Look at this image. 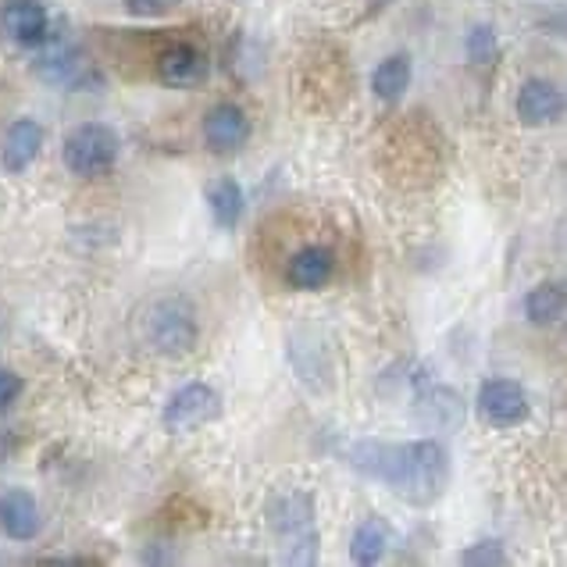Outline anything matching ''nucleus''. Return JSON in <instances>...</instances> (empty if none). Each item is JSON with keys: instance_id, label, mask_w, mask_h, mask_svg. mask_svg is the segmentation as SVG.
Masks as SVG:
<instances>
[{"instance_id": "nucleus-22", "label": "nucleus", "mask_w": 567, "mask_h": 567, "mask_svg": "<svg viewBox=\"0 0 567 567\" xmlns=\"http://www.w3.org/2000/svg\"><path fill=\"white\" fill-rule=\"evenodd\" d=\"M179 0H125V8L140 14V19H161V14H168Z\"/></svg>"}, {"instance_id": "nucleus-8", "label": "nucleus", "mask_w": 567, "mask_h": 567, "mask_svg": "<svg viewBox=\"0 0 567 567\" xmlns=\"http://www.w3.org/2000/svg\"><path fill=\"white\" fill-rule=\"evenodd\" d=\"M157 79L172 90H193L207 79V58L193 43H172L157 54Z\"/></svg>"}, {"instance_id": "nucleus-23", "label": "nucleus", "mask_w": 567, "mask_h": 567, "mask_svg": "<svg viewBox=\"0 0 567 567\" xmlns=\"http://www.w3.org/2000/svg\"><path fill=\"white\" fill-rule=\"evenodd\" d=\"M19 396H22V379L14 371L0 368V411H8Z\"/></svg>"}, {"instance_id": "nucleus-13", "label": "nucleus", "mask_w": 567, "mask_h": 567, "mask_svg": "<svg viewBox=\"0 0 567 567\" xmlns=\"http://www.w3.org/2000/svg\"><path fill=\"white\" fill-rule=\"evenodd\" d=\"M40 147H43V125L40 122H32V118L11 122L8 133H4V147H0V165H4L8 175H19L40 157Z\"/></svg>"}, {"instance_id": "nucleus-1", "label": "nucleus", "mask_w": 567, "mask_h": 567, "mask_svg": "<svg viewBox=\"0 0 567 567\" xmlns=\"http://www.w3.org/2000/svg\"><path fill=\"white\" fill-rule=\"evenodd\" d=\"M350 464L368 478H379L403 504L432 507L450 485V453L435 440L414 443H358Z\"/></svg>"}, {"instance_id": "nucleus-20", "label": "nucleus", "mask_w": 567, "mask_h": 567, "mask_svg": "<svg viewBox=\"0 0 567 567\" xmlns=\"http://www.w3.org/2000/svg\"><path fill=\"white\" fill-rule=\"evenodd\" d=\"M467 58H472L475 64H493L496 61V32L493 25H475L472 32H467Z\"/></svg>"}, {"instance_id": "nucleus-14", "label": "nucleus", "mask_w": 567, "mask_h": 567, "mask_svg": "<svg viewBox=\"0 0 567 567\" xmlns=\"http://www.w3.org/2000/svg\"><path fill=\"white\" fill-rule=\"evenodd\" d=\"M414 414H417V421L425 429L453 432L464 421V400L446 385H432V389H425V393L417 396Z\"/></svg>"}, {"instance_id": "nucleus-9", "label": "nucleus", "mask_w": 567, "mask_h": 567, "mask_svg": "<svg viewBox=\"0 0 567 567\" xmlns=\"http://www.w3.org/2000/svg\"><path fill=\"white\" fill-rule=\"evenodd\" d=\"M204 140L215 154H236L250 140V118L236 104H215L204 118Z\"/></svg>"}, {"instance_id": "nucleus-10", "label": "nucleus", "mask_w": 567, "mask_h": 567, "mask_svg": "<svg viewBox=\"0 0 567 567\" xmlns=\"http://www.w3.org/2000/svg\"><path fill=\"white\" fill-rule=\"evenodd\" d=\"M0 29H4L14 43L37 47L47 40L51 14H47V8L40 4V0H8L4 11H0Z\"/></svg>"}, {"instance_id": "nucleus-5", "label": "nucleus", "mask_w": 567, "mask_h": 567, "mask_svg": "<svg viewBox=\"0 0 567 567\" xmlns=\"http://www.w3.org/2000/svg\"><path fill=\"white\" fill-rule=\"evenodd\" d=\"M221 414V396L204 382H189L179 393H172V400L165 403V421L168 432H197L204 425H210Z\"/></svg>"}, {"instance_id": "nucleus-4", "label": "nucleus", "mask_w": 567, "mask_h": 567, "mask_svg": "<svg viewBox=\"0 0 567 567\" xmlns=\"http://www.w3.org/2000/svg\"><path fill=\"white\" fill-rule=\"evenodd\" d=\"M115 161H118V133L104 122L79 125L64 140V165H69L72 175L93 179V175L115 168Z\"/></svg>"}, {"instance_id": "nucleus-19", "label": "nucleus", "mask_w": 567, "mask_h": 567, "mask_svg": "<svg viewBox=\"0 0 567 567\" xmlns=\"http://www.w3.org/2000/svg\"><path fill=\"white\" fill-rule=\"evenodd\" d=\"M567 311V297L557 282H543L525 297V315L532 326H557Z\"/></svg>"}, {"instance_id": "nucleus-16", "label": "nucleus", "mask_w": 567, "mask_h": 567, "mask_svg": "<svg viewBox=\"0 0 567 567\" xmlns=\"http://www.w3.org/2000/svg\"><path fill=\"white\" fill-rule=\"evenodd\" d=\"M207 207L218 229H236L243 210H247V193H243V186L233 175H221V179L207 186Z\"/></svg>"}, {"instance_id": "nucleus-7", "label": "nucleus", "mask_w": 567, "mask_h": 567, "mask_svg": "<svg viewBox=\"0 0 567 567\" xmlns=\"http://www.w3.org/2000/svg\"><path fill=\"white\" fill-rule=\"evenodd\" d=\"M37 72H40V79H47V83L69 86V90H79V86L90 83V64L69 40L47 43L40 51V58H37Z\"/></svg>"}, {"instance_id": "nucleus-15", "label": "nucleus", "mask_w": 567, "mask_h": 567, "mask_svg": "<svg viewBox=\"0 0 567 567\" xmlns=\"http://www.w3.org/2000/svg\"><path fill=\"white\" fill-rule=\"evenodd\" d=\"M0 532L19 543L40 536V507L25 489L0 493Z\"/></svg>"}, {"instance_id": "nucleus-2", "label": "nucleus", "mask_w": 567, "mask_h": 567, "mask_svg": "<svg viewBox=\"0 0 567 567\" xmlns=\"http://www.w3.org/2000/svg\"><path fill=\"white\" fill-rule=\"evenodd\" d=\"M140 339L151 353L161 358H186L200 339L197 311L186 297H161L151 300L140 315Z\"/></svg>"}, {"instance_id": "nucleus-18", "label": "nucleus", "mask_w": 567, "mask_h": 567, "mask_svg": "<svg viewBox=\"0 0 567 567\" xmlns=\"http://www.w3.org/2000/svg\"><path fill=\"white\" fill-rule=\"evenodd\" d=\"M411 86V58L408 54H389L375 72H371V90L382 101H400Z\"/></svg>"}, {"instance_id": "nucleus-6", "label": "nucleus", "mask_w": 567, "mask_h": 567, "mask_svg": "<svg viewBox=\"0 0 567 567\" xmlns=\"http://www.w3.org/2000/svg\"><path fill=\"white\" fill-rule=\"evenodd\" d=\"M478 417L493 429H517L528 417V396L525 389L511 379H489L478 389Z\"/></svg>"}, {"instance_id": "nucleus-17", "label": "nucleus", "mask_w": 567, "mask_h": 567, "mask_svg": "<svg viewBox=\"0 0 567 567\" xmlns=\"http://www.w3.org/2000/svg\"><path fill=\"white\" fill-rule=\"evenodd\" d=\"M385 546H389V525H385V517L375 514V517H368V522H361V528L353 532L350 557L361 567H375L385 557Z\"/></svg>"}, {"instance_id": "nucleus-11", "label": "nucleus", "mask_w": 567, "mask_h": 567, "mask_svg": "<svg viewBox=\"0 0 567 567\" xmlns=\"http://www.w3.org/2000/svg\"><path fill=\"white\" fill-rule=\"evenodd\" d=\"M564 115V93L546 83V79H528V83L517 90V118L525 125L539 128V125H554Z\"/></svg>"}, {"instance_id": "nucleus-12", "label": "nucleus", "mask_w": 567, "mask_h": 567, "mask_svg": "<svg viewBox=\"0 0 567 567\" xmlns=\"http://www.w3.org/2000/svg\"><path fill=\"white\" fill-rule=\"evenodd\" d=\"M336 275V254L326 247H303L289 257V268H286V282L293 289H303V293H318L326 289Z\"/></svg>"}, {"instance_id": "nucleus-3", "label": "nucleus", "mask_w": 567, "mask_h": 567, "mask_svg": "<svg viewBox=\"0 0 567 567\" xmlns=\"http://www.w3.org/2000/svg\"><path fill=\"white\" fill-rule=\"evenodd\" d=\"M271 528L279 539L286 564H315L318 560V525L315 504L307 493H286L271 504Z\"/></svg>"}, {"instance_id": "nucleus-24", "label": "nucleus", "mask_w": 567, "mask_h": 567, "mask_svg": "<svg viewBox=\"0 0 567 567\" xmlns=\"http://www.w3.org/2000/svg\"><path fill=\"white\" fill-rule=\"evenodd\" d=\"M382 4H389V0H379V4H375V8H382Z\"/></svg>"}, {"instance_id": "nucleus-21", "label": "nucleus", "mask_w": 567, "mask_h": 567, "mask_svg": "<svg viewBox=\"0 0 567 567\" xmlns=\"http://www.w3.org/2000/svg\"><path fill=\"white\" fill-rule=\"evenodd\" d=\"M461 564L467 567H504L507 564V554H504V546H499L496 539H482V543H472L461 554Z\"/></svg>"}]
</instances>
